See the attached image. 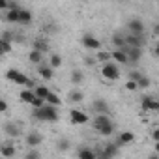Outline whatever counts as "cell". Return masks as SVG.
<instances>
[{"label":"cell","instance_id":"1","mask_svg":"<svg viewBox=\"0 0 159 159\" xmlns=\"http://www.w3.org/2000/svg\"><path fill=\"white\" fill-rule=\"evenodd\" d=\"M32 116L39 122H58L60 120V114H58L56 107H51V105H43L39 109H34Z\"/></svg>","mask_w":159,"mask_h":159},{"label":"cell","instance_id":"2","mask_svg":"<svg viewBox=\"0 0 159 159\" xmlns=\"http://www.w3.org/2000/svg\"><path fill=\"white\" fill-rule=\"evenodd\" d=\"M94 129H96L99 135L109 137V135L114 133V124L111 122L109 116H96V120H94Z\"/></svg>","mask_w":159,"mask_h":159},{"label":"cell","instance_id":"3","mask_svg":"<svg viewBox=\"0 0 159 159\" xmlns=\"http://www.w3.org/2000/svg\"><path fill=\"white\" fill-rule=\"evenodd\" d=\"M6 77L10 79V81H13V83L21 84V86H26V88H32V86H34V83L30 81V79H28L25 73H21L19 69H8Z\"/></svg>","mask_w":159,"mask_h":159},{"label":"cell","instance_id":"4","mask_svg":"<svg viewBox=\"0 0 159 159\" xmlns=\"http://www.w3.org/2000/svg\"><path fill=\"white\" fill-rule=\"evenodd\" d=\"M101 75L107 79V81H118L120 79V69L114 62H107L103 67H101Z\"/></svg>","mask_w":159,"mask_h":159},{"label":"cell","instance_id":"5","mask_svg":"<svg viewBox=\"0 0 159 159\" xmlns=\"http://www.w3.org/2000/svg\"><path fill=\"white\" fill-rule=\"evenodd\" d=\"M129 28V36H144V23L140 19H131L127 23Z\"/></svg>","mask_w":159,"mask_h":159},{"label":"cell","instance_id":"6","mask_svg":"<svg viewBox=\"0 0 159 159\" xmlns=\"http://www.w3.org/2000/svg\"><path fill=\"white\" fill-rule=\"evenodd\" d=\"M124 41L131 49H142V45L146 43V38L144 36H129L127 34V36H124Z\"/></svg>","mask_w":159,"mask_h":159},{"label":"cell","instance_id":"7","mask_svg":"<svg viewBox=\"0 0 159 159\" xmlns=\"http://www.w3.org/2000/svg\"><path fill=\"white\" fill-rule=\"evenodd\" d=\"M118 152V146L116 144H107L103 150L96 152V159H112Z\"/></svg>","mask_w":159,"mask_h":159},{"label":"cell","instance_id":"8","mask_svg":"<svg viewBox=\"0 0 159 159\" xmlns=\"http://www.w3.org/2000/svg\"><path fill=\"white\" fill-rule=\"evenodd\" d=\"M69 118H71V122H73L75 125H83V124L88 122V114L83 112V111H79V109H73V111L69 112Z\"/></svg>","mask_w":159,"mask_h":159},{"label":"cell","instance_id":"9","mask_svg":"<svg viewBox=\"0 0 159 159\" xmlns=\"http://www.w3.org/2000/svg\"><path fill=\"white\" fill-rule=\"evenodd\" d=\"M83 45H84L86 49H92V51H99V49H101V41H99L98 38L90 36V34L83 36Z\"/></svg>","mask_w":159,"mask_h":159},{"label":"cell","instance_id":"10","mask_svg":"<svg viewBox=\"0 0 159 159\" xmlns=\"http://www.w3.org/2000/svg\"><path fill=\"white\" fill-rule=\"evenodd\" d=\"M92 109H94V112H96L98 116H109V105H107V101H103V99H96L94 105H92Z\"/></svg>","mask_w":159,"mask_h":159},{"label":"cell","instance_id":"11","mask_svg":"<svg viewBox=\"0 0 159 159\" xmlns=\"http://www.w3.org/2000/svg\"><path fill=\"white\" fill-rule=\"evenodd\" d=\"M2 129H4V133L10 135V137H19V135H21V127H19L15 122H6V124L2 125Z\"/></svg>","mask_w":159,"mask_h":159},{"label":"cell","instance_id":"12","mask_svg":"<svg viewBox=\"0 0 159 159\" xmlns=\"http://www.w3.org/2000/svg\"><path fill=\"white\" fill-rule=\"evenodd\" d=\"M41 142H43V137H41L39 133L32 131V133H28V135H26V144H28L30 148H38Z\"/></svg>","mask_w":159,"mask_h":159},{"label":"cell","instance_id":"13","mask_svg":"<svg viewBox=\"0 0 159 159\" xmlns=\"http://www.w3.org/2000/svg\"><path fill=\"white\" fill-rule=\"evenodd\" d=\"M142 109L144 111H159V101L155 98H142Z\"/></svg>","mask_w":159,"mask_h":159},{"label":"cell","instance_id":"14","mask_svg":"<svg viewBox=\"0 0 159 159\" xmlns=\"http://www.w3.org/2000/svg\"><path fill=\"white\" fill-rule=\"evenodd\" d=\"M125 56H127V62L135 66V64H139V60H140V56H142V49H131V47H129V51H127Z\"/></svg>","mask_w":159,"mask_h":159},{"label":"cell","instance_id":"15","mask_svg":"<svg viewBox=\"0 0 159 159\" xmlns=\"http://www.w3.org/2000/svg\"><path fill=\"white\" fill-rule=\"evenodd\" d=\"M135 140V135L131 133V131H122L120 135H118V144L116 146H124V144H129V142H133Z\"/></svg>","mask_w":159,"mask_h":159},{"label":"cell","instance_id":"16","mask_svg":"<svg viewBox=\"0 0 159 159\" xmlns=\"http://www.w3.org/2000/svg\"><path fill=\"white\" fill-rule=\"evenodd\" d=\"M38 75H39L41 79H45V81H49V79H52L54 71H52L49 66H43V64H39V67H38Z\"/></svg>","mask_w":159,"mask_h":159},{"label":"cell","instance_id":"17","mask_svg":"<svg viewBox=\"0 0 159 159\" xmlns=\"http://www.w3.org/2000/svg\"><path fill=\"white\" fill-rule=\"evenodd\" d=\"M45 105H51V107H58V105H62V99L58 98V94H54L52 90L49 92V96L45 98Z\"/></svg>","mask_w":159,"mask_h":159},{"label":"cell","instance_id":"18","mask_svg":"<svg viewBox=\"0 0 159 159\" xmlns=\"http://www.w3.org/2000/svg\"><path fill=\"white\" fill-rule=\"evenodd\" d=\"M0 153H2L4 157H13L15 155V146L13 144H0Z\"/></svg>","mask_w":159,"mask_h":159},{"label":"cell","instance_id":"19","mask_svg":"<svg viewBox=\"0 0 159 159\" xmlns=\"http://www.w3.org/2000/svg\"><path fill=\"white\" fill-rule=\"evenodd\" d=\"M19 23L21 25H30L32 23V11L30 10H21L19 11Z\"/></svg>","mask_w":159,"mask_h":159},{"label":"cell","instance_id":"20","mask_svg":"<svg viewBox=\"0 0 159 159\" xmlns=\"http://www.w3.org/2000/svg\"><path fill=\"white\" fill-rule=\"evenodd\" d=\"M111 60H114V64H127V56L122 51H112L111 52Z\"/></svg>","mask_w":159,"mask_h":159},{"label":"cell","instance_id":"21","mask_svg":"<svg viewBox=\"0 0 159 159\" xmlns=\"http://www.w3.org/2000/svg\"><path fill=\"white\" fill-rule=\"evenodd\" d=\"M32 47H34L32 51H38V52H41V54L49 51V45H47V41H45V39H36Z\"/></svg>","mask_w":159,"mask_h":159},{"label":"cell","instance_id":"22","mask_svg":"<svg viewBox=\"0 0 159 159\" xmlns=\"http://www.w3.org/2000/svg\"><path fill=\"white\" fill-rule=\"evenodd\" d=\"M79 159H96V152L92 148H81L79 150Z\"/></svg>","mask_w":159,"mask_h":159},{"label":"cell","instance_id":"23","mask_svg":"<svg viewBox=\"0 0 159 159\" xmlns=\"http://www.w3.org/2000/svg\"><path fill=\"white\" fill-rule=\"evenodd\" d=\"M32 92H34V96H36V98H39V99H43V101H45V98L49 96V92H51V90H49L47 86H36Z\"/></svg>","mask_w":159,"mask_h":159},{"label":"cell","instance_id":"24","mask_svg":"<svg viewBox=\"0 0 159 159\" xmlns=\"http://www.w3.org/2000/svg\"><path fill=\"white\" fill-rule=\"evenodd\" d=\"M69 79H71V83H73V84H81V83L84 81V73H83L81 69H75V71L71 73Z\"/></svg>","mask_w":159,"mask_h":159},{"label":"cell","instance_id":"25","mask_svg":"<svg viewBox=\"0 0 159 159\" xmlns=\"http://www.w3.org/2000/svg\"><path fill=\"white\" fill-rule=\"evenodd\" d=\"M84 99V94L81 92V90H71L69 92V101H73V103H81Z\"/></svg>","mask_w":159,"mask_h":159},{"label":"cell","instance_id":"26","mask_svg":"<svg viewBox=\"0 0 159 159\" xmlns=\"http://www.w3.org/2000/svg\"><path fill=\"white\" fill-rule=\"evenodd\" d=\"M28 60H30L32 64H41V60H43V54H41V52H38V51H30V54H28Z\"/></svg>","mask_w":159,"mask_h":159},{"label":"cell","instance_id":"27","mask_svg":"<svg viewBox=\"0 0 159 159\" xmlns=\"http://www.w3.org/2000/svg\"><path fill=\"white\" fill-rule=\"evenodd\" d=\"M34 98H36V96H34L32 90H23V92H21V99H23L25 103H28V105L34 101Z\"/></svg>","mask_w":159,"mask_h":159},{"label":"cell","instance_id":"28","mask_svg":"<svg viewBox=\"0 0 159 159\" xmlns=\"http://www.w3.org/2000/svg\"><path fill=\"white\" fill-rule=\"evenodd\" d=\"M60 66H62V56L60 54H52L51 60H49V67L52 69V67H60Z\"/></svg>","mask_w":159,"mask_h":159},{"label":"cell","instance_id":"29","mask_svg":"<svg viewBox=\"0 0 159 159\" xmlns=\"http://www.w3.org/2000/svg\"><path fill=\"white\" fill-rule=\"evenodd\" d=\"M21 11V10H19ZM19 11H8L6 13V21L8 23H19Z\"/></svg>","mask_w":159,"mask_h":159},{"label":"cell","instance_id":"30","mask_svg":"<svg viewBox=\"0 0 159 159\" xmlns=\"http://www.w3.org/2000/svg\"><path fill=\"white\" fill-rule=\"evenodd\" d=\"M96 60H99V62H111V52H105V51H98V56H96Z\"/></svg>","mask_w":159,"mask_h":159},{"label":"cell","instance_id":"31","mask_svg":"<svg viewBox=\"0 0 159 159\" xmlns=\"http://www.w3.org/2000/svg\"><path fill=\"white\" fill-rule=\"evenodd\" d=\"M10 51H11V43H8V41H4V39H0V56L6 54V52H10Z\"/></svg>","mask_w":159,"mask_h":159},{"label":"cell","instance_id":"32","mask_svg":"<svg viewBox=\"0 0 159 159\" xmlns=\"http://www.w3.org/2000/svg\"><path fill=\"white\" fill-rule=\"evenodd\" d=\"M148 86H150V79L142 75L139 81H137V88H148Z\"/></svg>","mask_w":159,"mask_h":159},{"label":"cell","instance_id":"33","mask_svg":"<svg viewBox=\"0 0 159 159\" xmlns=\"http://www.w3.org/2000/svg\"><path fill=\"white\" fill-rule=\"evenodd\" d=\"M69 146H71V144H69V140H67V139H62V140L58 142V150H60V152H67V150H69Z\"/></svg>","mask_w":159,"mask_h":159},{"label":"cell","instance_id":"34","mask_svg":"<svg viewBox=\"0 0 159 159\" xmlns=\"http://www.w3.org/2000/svg\"><path fill=\"white\" fill-rule=\"evenodd\" d=\"M26 159H41V153H39V150L32 148V150L26 153Z\"/></svg>","mask_w":159,"mask_h":159},{"label":"cell","instance_id":"35","mask_svg":"<svg viewBox=\"0 0 159 159\" xmlns=\"http://www.w3.org/2000/svg\"><path fill=\"white\" fill-rule=\"evenodd\" d=\"M2 39H4V41H8V43H11V41H13V32L6 30V32L2 34Z\"/></svg>","mask_w":159,"mask_h":159},{"label":"cell","instance_id":"36","mask_svg":"<svg viewBox=\"0 0 159 159\" xmlns=\"http://www.w3.org/2000/svg\"><path fill=\"white\" fill-rule=\"evenodd\" d=\"M30 105H32L34 109H39V107H43V105H45V101H43V99H39V98H34V101H32Z\"/></svg>","mask_w":159,"mask_h":159},{"label":"cell","instance_id":"37","mask_svg":"<svg viewBox=\"0 0 159 159\" xmlns=\"http://www.w3.org/2000/svg\"><path fill=\"white\" fill-rule=\"evenodd\" d=\"M142 75L139 73V71H129V81H133V83H137L139 79H140Z\"/></svg>","mask_w":159,"mask_h":159},{"label":"cell","instance_id":"38","mask_svg":"<svg viewBox=\"0 0 159 159\" xmlns=\"http://www.w3.org/2000/svg\"><path fill=\"white\" fill-rule=\"evenodd\" d=\"M125 88H127V90H131V92H135V90H137V83H133V81H127Z\"/></svg>","mask_w":159,"mask_h":159},{"label":"cell","instance_id":"39","mask_svg":"<svg viewBox=\"0 0 159 159\" xmlns=\"http://www.w3.org/2000/svg\"><path fill=\"white\" fill-rule=\"evenodd\" d=\"M8 111V103L4 99H0V112H6Z\"/></svg>","mask_w":159,"mask_h":159},{"label":"cell","instance_id":"40","mask_svg":"<svg viewBox=\"0 0 159 159\" xmlns=\"http://www.w3.org/2000/svg\"><path fill=\"white\" fill-rule=\"evenodd\" d=\"M84 60H86V66H94L96 64V58H92V56H86Z\"/></svg>","mask_w":159,"mask_h":159},{"label":"cell","instance_id":"41","mask_svg":"<svg viewBox=\"0 0 159 159\" xmlns=\"http://www.w3.org/2000/svg\"><path fill=\"white\" fill-rule=\"evenodd\" d=\"M152 139H153L155 142L159 140V129H153V131H152Z\"/></svg>","mask_w":159,"mask_h":159},{"label":"cell","instance_id":"42","mask_svg":"<svg viewBox=\"0 0 159 159\" xmlns=\"http://www.w3.org/2000/svg\"><path fill=\"white\" fill-rule=\"evenodd\" d=\"M0 10H8V2H6V0H0Z\"/></svg>","mask_w":159,"mask_h":159},{"label":"cell","instance_id":"43","mask_svg":"<svg viewBox=\"0 0 159 159\" xmlns=\"http://www.w3.org/2000/svg\"><path fill=\"white\" fill-rule=\"evenodd\" d=\"M150 159H159V155H157V153H152V155H150Z\"/></svg>","mask_w":159,"mask_h":159}]
</instances>
